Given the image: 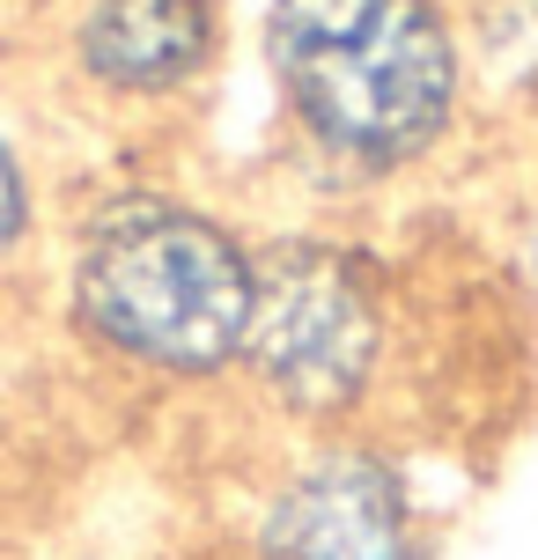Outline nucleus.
Here are the masks:
<instances>
[{
    "label": "nucleus",
    "instance_id": "1",
    "mask_svg": "<svg viewBox=\"0 0 538 560\" xmlns=\"http://www.w3.org/2000/svg\"><path fill=\"white\" fill-rule=\"evenodd\" d=\"M258 288V229L171 170H104L67 192L45 295L96 376L155 398L236 384Z\"/></svg>",
    "mask_w": 538,
    "mask_h": 560
},
{
    "label": "nucleus",
    "instance_id": "5",
    "mask_svg": "<svg viewBox=\"0 0 538 560\" xmlns=\"http://www.w3.org/2000/svg\"><path fill=\"white\" fill-rule=\"evenodd\" d=\"M222 0H67L59 74L89 112L171 118L222 74Z\"/></svg>",
    "mask_w": 538,
    "mask_h": 560
},
{
    "label": "nucleus",
    "instance_id": "6",
    "mask_svg": "<svg viewBox=\"0 0 538 560\" xmlns=\"http://www.w3.org/2000/svg\"><path fill=\"white\" fill-rule=\"evenodd\" d=\"M59 207L67 192L52 170V140L37 133L23 104L0 96V303H15L23 288H45Z\"/></svg>",
    "mask_w": 538,
    "mask_h": 560
},
{
    "label": "nucleus",
    "instance_id": "7",
    "mask_svg": "<svg viewBox=\"0 0 538 560\" xmlns=\"http://www.w3.org/2000/svg\"><path fill=\"white\" fill-rule=\"evenodd\" d=\"M465 52H472L480 112L538 118V0H472Z\"/></svg>",
    "mask_w": 538,
    "mask_h": 560
},
{
    "label": "nucleus",
    "instance_id": "3",
    "mask_svg": "<svg viewBox=\"0 0 538 560\" xmlns=\"http://www.w3.org/2000/svg\"><path fill=\"white\" fill-rule=\"evenodd\" d=\"M406 369V280L391 252L340 214L258 229V288L236 354L244 413L273 443L384 428Z\"/></svg>",
    "mask_w": 538,
    "mask_h": 560
},
{
    "label": "nucleus",
    "instance_id": "2",
    "mask_svg": "<svg viewBox=\"0 0 538 560\" xmlns=\"http://www.w3.org/2000/svg\"><path fill=\"white\" fill-rule=\"evenodd\" d=\"M258 67L288 170L332 214L428 177L480 118L457 0H266Z\"/></svg>",
    "mask_w": 538,
    "mask_h": 560
},
{
    "label": "nucleus",
    "instance_id": "4",
    "mask_svg": "<svg viewBox=\"0 0 538 560\" xmlns=\"http://www.w3.org/2000/svg\"><path fill=\"white\" fill-rule=\"evenodd\" d=\"M236 560H435L421 465L384 428L273 443L236 502Z\"/></svg>",
    "mask_w": 538,
    "mask_h": 560
}]
</instances>
